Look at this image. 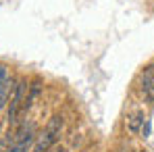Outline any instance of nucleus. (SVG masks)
Wrapping results in <instances>:
<instances>
[{
    "instance_id": "f257e3e1",
    "label": "nucleus",
    "mask_w": 154,
    "mask_h": 152,
    "mask_svg": "<svg viewBox=\"0 0 154 152\" xmlns=\"http://www.w3.org/2000/svg\"><path fill=\"white\" fill-rule=\"evenodd\" d=\"M60 131H63V117L60 115H54L50 121H48L46 129L35 138V142L31 146V152H48L52 146H56Z\"/></svg>"
},
{
    "instance_id": "f03ea898",
    "label": "nucleus",
    "mask_w": 154,
    "mask_h": 152,
    "mask_svg": "<svg viewBox=\"0 0 154 152\" xmlns=\"http://www.w3.org/2000/svg\"><path fill=\"white\" fill-rule=\"evenodd\" d=\"M33 140H35V125L33 123H23L15 131L13 140H11V148L8 152H27L33 146Z\"/></svg>"
},
{
    "instance_id": "7ed1b4c3",
    "label": "nucleus",
    "mask_w": 154,
    "mask_h": 152,
    "mask_svg": "<svg viewBox=\"0 0 154 152\" xmlns=\"http://www.w3.org/2000/svg\"><path fill=\"white\" fill-rule=\"evenodd\" d=\"M25 92H27V81L25 79H19L15 83V90H13V96L8 100V123H15L21 108H23V102H25Z\"/></svg>"
},
{
    "instance_id": "20e7f679",
    "label": "nucleus",
    "mask_w": 154,
    "mask_h": 152,
    "mask_svg": "<svg viewBox=\"0 0 154 152\" xmlns=\"http://www.w3.org/2000/svg\"><path fill=\"white\" fill-rule=\"evenodd\" d=\"M15 83H17V81H15L13 77H11V79L6 77V81L2 83V88H0V110L8 104L11 96H13V90H15Z\"/></svg>"
},
{
    "instance_id": "39448f33",
    "label": "nucleus",
    "mask_w": 154,
    "mask_h": 152,
    "mask_svg": "<svg viewBox=\"0 0 154 152\" xmlns=\"http://www.w3.org/2000/svg\"><path fill=\"white\" fill-rule=\"evenodd\" d=\"M142 83H144V92L154 100V65L146 69V73H144V81H142Z\"/></svg>"
},
{
    "instance_id": "423d86ee",
    "label": "nucleus",
    "mask_w": 154,
    "mask_h": 152,
    "mask_svg": "<svg viewBox=\"0 0 154 152\" xmlns=\"http://www.w3.org/2000/svg\"><path fill=\"white\" fill-rule=\"evenodd\" d=\"M140 123H144V113H133L127 119V125L131 131H137L140 129Z\"/></svg>"
},
{
    "instance_id": "0eeeda50",
    "label": "nucleus",
    "mask_w": 154,
    "mask_h": 152,
    "mask_svg": "<svg viewBox=\"0 0 154 152\" xmlns=\"http://www.w3.org/2000/svg\"><path fill=\"white\" fill-rule=\"evenodd\" d=\"M6 77H8V69H6V65H0V88H2V83L6 81Z\"/></svg>"
},
{
    "instance_id": "6e6552de",
    "label": "nucleus",
    "mask_w": 154,
    "mask_h": 152,
    "mask_svg": "<svg viewBox=\"0 0 154 152\" xmlns=\"http://www.w3.org/2000/svg\"><path fill=\"white\" fill-rule=\"evenodd\" d=\"M48 152H65V148H63V146H52Z\"/></svg>"
}]
</instances>
